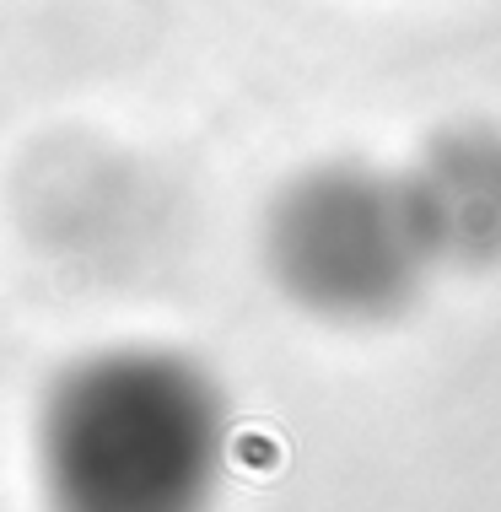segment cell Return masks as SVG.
<instances>
[{"label":"cell","mask_w":501,"mask_h":512,"mask_svg":"<svg viewBox=\"0 0 501 512\" xmlns=\"http://www.w3.org/2000/svg\"><path fill=\"white\" fill-rule=\"evenodd\" d=\"M221 464V389L173 351L87 356L38 415L49 512H211Z\"/></svg>","instance_id":"6da1fadb"},{"label":"cell","mask_w":501,"mask_h":512,"mask_svg":"<svg viewBox=\"0 0 501 512\" xmlns=\"http://www.w3.org/2000/svg\"><path fill=\"white\" fill-rule=\"evenodd\" d=\"M264 265L302 313L329 324H383L421 297L437 270L410 189L367 168H318L275 200Z\"/></svg>","instance_id":"7a4b0ae2"},{"label":"cell","mask_w":501,"mask_h":512,"mask_svg":"<svg viewBox=\"0 0 501 512\" xmlns=\"http://www.w3.org/2000/svg\"><path fill=\"white\" fill-rule=\"evenodd\" d=\"M437 265L501 270V141L453 135L405 178Z\"/></svg>","instance_id":"3957f363"}]
</instances>
